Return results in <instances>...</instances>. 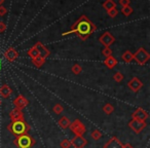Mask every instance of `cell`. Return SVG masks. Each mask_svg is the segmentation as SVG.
I'll return each mask as SVG.
<instances>
[{"label":"cell","mask_w":150,"mask_h":148,"mask_svg":"<svg viewBox=\"0 0 150 148\" xmlns=\"http://www.w3.org/2000/svg\"><path fill=\"white\" fill-rule=\"evenodd\" d=\"M70 130L75 134V136H82L86 131V125L79 119H75L73 123H70Z\"/></svg>","instance_id":"277c9868"},{"label":"cell","mask_w":150,"mask_h":148,"mask_svg":"<svg viewBox=\"0 0 150 148\" xmlns=\"http://www.w3.org/2000/svg\"><path fill=\"white\" fill-rule=\"evenodd\" d=\"M70 146H71V142L69 140L65 139L61 142V147L62 148H70Z\"/></svg>","instance_id":"f546056e"},{"label":"cell","mask_w":150,"mask_h":148,"mask_svg":"<svg viewBox=\"0 0 150 148\" xmlns=\"http://www.w3.org/2000/svg\"><path fill=\"white\" fill-rule=\"evenodd\" d=\"M113 79L116 82H120V81H122V79H123V75L120 72H116L114 74V76H113Z\"/></svg>","instance_id":"f1b7e54d"},{"label":"cell","mask_w":150,"mask_h":148,"mask_svg":"<svg viewBox=\"0 0 150 148\" xmlns=\"http://www.w3.org/2000/svg\"><path fill=\"white\" fill-rule=\"evenodd\" d=\"M123 144L120 142V140H118L116 137H112L104 144L103 148H122Z\"/></svg>","instance_id":"7c38bea8"},{"label":"cell","mask_w":150,"mask_h":148,"mask_svg":"<svg viewBox=\"0 0 150 148\" xmlns=\"http://www.w3.org/2000/svg\"><path fill=\"white\" fill-rule=\"evenodd\" d=\"M32 63H33L37 68H40V67L43 66V64L45 63V59L42 58L41 56H38V57H36V58L32 59Z\"/></svg>","instance_id":"d6986e66"},{"label":"cell","mask_w":150,"mask_h":148,"mask_svg":"<svg viewBox=\"0 0 150 148\" xmlns=\"http://www.w3.org/2000/svg\"><path fill=\"white\" fill-rule=\"evenodd\" d=\"M0 104H1V102H0Z\"/></svg>","instance_id":"8d00e7d4"},{"label":"cell","mask_w":150,"mask_h":148,"mask_svg":"<svg viewBox=\"0 0 150 148\" xmlns=\"http://www.w3.org/2000/svg\"><path fill=\"white\" fill-rule=\"evenodd\" d=\"M30 129H31V127H30V125L26 123L25 119L11 121V123H9V125H7V130H8L13 135H15L16 137L28 134L30 131Z\"/></svg>","instance_id":"7a4b0ae2"},{"label":"cell","mask_w":150,"mask_h":148,"mask_svg":"<svg viewBox=\"0 0 150 148\" xmlns=\"http://www.w3.org/2000/svg\"><path fill=\"white\" fill-rule=\"evenodd\" d=\"M147 123L146 121H142V120H138V119H132L129 123V127L132 131H134L136 134H139L143 131L146 127Z\"/></svg>","instance_id":"8992f818"},{"label":"cell","mask_w":150,"mask_h":148,"mask_svg":"<svg viewBox=\"0 0 150 148\" xmlns=\"http://www.w3.org/2000/svg\"><path fill=\"white\" fill-rule=\"evenodd\" d=\"M102 54H103V56H105L106 58L109 56H112V50H110V47H105L104 50H103Z\"/></svg>","instance_id":"4dcf8cb0"},{"label":"cell","mask_w":150,"mask_h":148,"mask_svg":"<svg viewBox=\"0 0 150 148\" xmlns=\"http://www.w3.org/2000/svg\"><path fill=\"white\" fill-rule=\"evenodd\" d=\"M28 56L32 59H34V58H36V57L39 56V52H38L37 48H36L35 46H32V47L28 50Z\"/></svg>","instance_id":"44dd1931"},{"label":"cell","mask_w":150,"mask_h":148,"mask_svg":"<svg viewBox=\"0 0 150 148\" xmlns=\"http://www.w3.org/2000/svg\"><path fill=\"white\" fill-rule=\"evenodd\" d=\"M107 13H108V16L110 18H115L118 15V11L114 7V8H111V9H109V11H107Z\"/></svg>","instance_id":"83f0119b"},{"label":"cell","mask_w":150,"mask_h":148,"mask_svg":"<svg viewBox=\"0 0 150 148\" xmlns=\"http://www.w3.org/2000/svg\"><path fill=\"white\" fill-rule=\"evenodd\" d=\"M70 142L71 146H73L74 148H84V146L88 144V140L83 136H75Z\"/></svg>","instance_id":"52a82bcc"},{"label":"cell","mask_w":150,"mask_h":148,"mask_svg":"<svg viewBox=\"0 0 150 148\" xmlns=\"http://www.w3.org/2000/svg\"><path fill=\"white\" fill-rule=\"evenodd\" d=\"M58 123H59V125L62 127V129H68V127H70L71 121L69 120L68 117L63 116V117H61V118H60V120L58 121Z\"/></svg>","instance_id":"ac0fdd59"},{"label":"cell","mask_w":150,"mask_h":148,"mask_svg":"<svg viewBox=\"0 0 150 148\" xmlns=\"http://www.w3.org/2000/svg\"><path fill=\"white\" fill-rule=\"evenodd\" d=\"M3 2H4V0H0V5H2Z\"/></svg>","instance_id":"d590c367"},{"label":"cell","mask_w":150,"mask_h":148,"mask_svg":"<svg viewBox=\"0 0 150 148\" xmlns=\"http://www.w3.org/2000/svg\"><path fill=\"white\" fill-rule=\"evenodd\" d=\"M122 148H134V147L129 143H127V144H125V145H122Z\"/></svg>","instance_id":"e575fe53"},{"label":"cell","mask_w":150,"mask_h":148,"mask_svg":"<svg viewBox=\"0 0 150 148\" xmlns=\"http://www.w3.org/2000/svg\"><path fill=\"white\" fill-rule=\"evenodd\" d=\"M18 57H19V52L13 47L7 48L6 52H4V58H6V60L8 62H13Z\"/></svg>","instance_id":"5bb4252c"},{"label":"cell","mask_w":150,"mask_h":148,"mask_svg":"<svg viewBox=\"0 0 150 148\" xmlns=\"http://www.w3.org/2000/svg\"><path fill=\"white\" fill-rule=\"evenodd\" d=\"M120 4L122 5V7L129 6V0H120Z\"/></svg>","instance_id":"d6a6232c"},{"label":"cell","mask_w":150,"mask_h":148,"mask_svg":"<svg viewBox=\"0 0 150 148\" xmlns=\"http://www.w3.org/2000/svg\"><path fill=\"white\" fill-rule=\"evenodd\" d=\"M103 111H104L106 114H111V113L114 111V107L112 106L111 104H106L104 107H103Z\"/></svg>","instance_id":"cb8c5ba5"},{"label":"cell","mask_w":150,"mask_h":148,"mask_svg":"<svg viewBox=\"0 0 150 148\" xmlns=\"http://www.w3.org/2000/svg\"><path fill=\"white\" fill-rule=\"evenodd\" d=\"M34 46L37 48L38 52H39V56H41L42 58L45 59V58H47V57L50 56V50H48L46 46H44L41 42H37V43H36Z\"/></svg>","instance_id":"9a60e30c"},{"label":"cell","mask_w":150,"mask_h":148,"mask_svg":"<svg viewBox=\"0 0 150 148\" xmlns=\"http://www.w3.org/2000/svg\"><path fill=\"white\" fill-rule=\"evenodd\" d=\"M13 143L18 148H32L35 145L36 141L31 135L25 134V135L16 137V139L13 140Z\"/></svg>","instance_id":"3957f363"},{"label":"cell","mask_w":150,"mask_h":148,"mask_svg":"<svg viewBox=\"0 0 150 148\" xmlns=\"http://www.w3.org/2000/svg\"><path fill=\"white\" fill-rule=\"evenodd\" d=\"M11 93H13V91L7 84H3L0 86V96L2 98H8L11 95Z\"/></svg>","instance_id":"2e32d148"},{"label":"cell","mask_w":150,"mask_h":148,"mask_svg":"<svg viewBox=\"0 0 150 148\" xmlns=\"http://www.w3.org/2000/svg\"><path fill=\"white\" fill-rule=\"evenodd\" d=\"M5 30H6V25L3 22H0V33H3Z\"/></svg>","instance_id":"1f68e13d"},{"label":"cell","mask_w":150,"mask_h":148,"mask_svg":"<svg viewBox=\"0 0 150 148\" xmlns=\"http://www.w3.org/2000/svg\"><path fill=\"white\" fill-rule=\"evenodd\" d=\"M127 86H129V90H132L133 92H138V91H140L142 89V86H143V84H142V81L139 79V78L134 77V78H132V79L129 81V84H127Z\"/></svg>","instance_id":"8fae6325"},{"label":"cell","mask_w":150,"mask_h":148,"mask_svg":"<svg viewBox=\"0 0 150 148\" xmlns=\"http://www.w3.org/2000/svg\"><path fill=\"white\" fill-rule=\"evenodd\" d=\"M64 110V107L62 106L61 104H56L54 107H52V111H54L56 114H61Z\"/></svg>","instance_id":"d4e9b609"},{"label":"cell","mask_w":150,"mask_h":148,"mask_svg":"<svg viewBox=\"0 0 150 148\" xmlns=\"http://www.w3.org/2000/svg\"><path fill=\"white\" fill-rule=\"evenodd\" d=\"M149 58H150V55L148 54L143 47L139 48V50L136 52V54L134 55V60L137 61V63L140 65L146 64V62L149 60Z\"/></svg>","instance_id":"5b68a950"},{"label":"cell","mask_w":150,"mask_h":148,"mask_svg":"<svg viewBox=\"0 0 150 148\" xmlns=\"http://www.w3.org/2000/svg\"><path fill=\"white\" fill-rule=\"evenodd\" d=\"M99 40H100V42L105 46V47H109V46L114 42L115 39L109 32H106V33H104L100 38H99Z\"/></svg>","instance_id":"30bf717a"},{"label":"cell","mask_w":150,"mask_h":148,"mask_svg":"<svg viewBox=\"0 0 150 148\" xmlns=\"http://www.w3.org/2000/svg\"><path fill=\"white\" fill-rule=\"evenodd\" d=\"M95 30H96V26L91 23L84 16H82V17L73 25L72 29H71L70 31L66 32V33H63V35L76 33L81 39L84 40V39H86V38L91 35V33H93Z\"/></svg>","instance_id":"6da1fadb"},{"label":"cell","mask_w":150,"mask_h":148,"mask_svg":"<svg viewBox=\"0 0 150 148\" xmlns=\"http://www.w3.org/2000/svg\"><path fill=\"white\" fill-rule=\"evenodd\" d=\"M72 72L74 73V74H76V75H78L80 72L82 71V68H81V66L80 65H78V64H75V65H73L72 66Z\"/></svg>","instance_id":"484cf974"},{"label":"cell","mask_w":150,"mask_h":148,"mask_svg":"<svg viewBox=\"0 0 150 148\" xmlns=\"http://www.w3.org/2000/svg\"><path fill=\"white\" fill-rule=\"evenodd\" d=\"M9 118L11 121H16V120H22V119H25L24 117V113L22 110L18 108H13V110L9 112Z\"/></svg>","instance_id":"4fadbf2b"},{"label":"cell","mask_w":150,"mask_h":148,"mask_svg":"<svg viewBox=\"0 0 150 148\" xmlns=\"http://www.w3.org/2000/svg\"><path fill=\"white\" fill-rule=\"evenodd\" d=\"M104 64L106 65V66L108 67L109 69H113L117 65V60L114 58V57L109 56V57H107V58L105 59Z\"/></svg>","instance_id":"e0dca14e"},{"label":"cell","mask_w":150,"mask_h":148,"mask_svg":"<svg viewBox=\"0 0 150 148\" xmlns=\"http://www.w3.org/2000/svg\"><path fill=\"white\" fill-rule=\"evenodd\" d=\"M13 105H15L16 108L20 109V110H23L24 108L29 105V101L23 96V95H19L17 98L13 100Z\"/></svg>","instance_id":"ba28073f"},{"label":"cell","mask_w":150,"mask_h":148,"mask_svg":"<svg viewBox=\"0 0 150 148\" xmlns=\"http://www.w3.org/2000/svg\"><path fill=\"white\" fill-rule=\"evenodd\" d=\"M6 13V8L2 5H0V16H4Z\"/></svg>","instance_id":"836d02e7"},{"label":"cell","mask_w":150,"mask_h":148,"mask_svg":"<svg viewBox=\"0 0 150 148\" xmlns=\"http://www.w3.org/2000/svg\"><path fill=\"white\" fill-rule=\"evenodd\" d=\"M121 58H122V60L125 61V63H131L132 61L134 60V55L132 54L129 50H127V52L122 54V57H121Z\"/></svg>","instance_id":"ffe728a7"},{"label":"cell","mask_w":150,"mask_h":148,"mask_svg":"<svg viewBox=\"0 0 150 148\" xmlns=\"http://www.w3.org/2000/svg\"><path fill=\"white\" fill-rule=\"evenodd\" d=\"M121 13H122L125 17H127V16H129L132 13H133V8L129 6H125V7H122V9H121Z\"/></svg>","instance_id":"4316f807"},{"label":"cell","mask_w":150,"mask_h":148,"mask_svg":"<svg viewBox=\"0 0 150 148\" xmlns=\"http://www.w3.org/2000/svg\"><path fill=\"white\" fill-rule=\"evenodd\" d=\"M103 7H104L105 9H107V11H109V9L111 8H114L115 7V3L113 0H106L104 3H103Z\"/></svg>","instance_id":"7402d4cb"},{"label":"cell","mask_w":150,"mask_h":148,"mask_svg":"<svg viewBox=\"0 0 150 148\" xmlns=\"http://www.w3.org/2000/svg\"><path fill=\"white\" fill-rule=\"evenodd\" d=\"M148 116H149L148 112H146V111L142 108H137L133 112V114H132L133 119H138V120H142V121H145L146 119L148 118Z\"/></svg>","instance_id":"9c48e42d"},{"label":"cell","mask_w":150,"mask_h":148,"mask_svg":"<svg viewBox=\"0 0 150 148\" xmlns=\"http://www.w3.org/2000/svg\"><path fill=\"white\" fill-rule=\"evenodd\" d=\"M91 137L94 140H96V141H98V140H100L101 137H102V133H101L99 130H94V131L91 133Z\"/></svg>","instance_id":"603a6c76"}]
</instances>
